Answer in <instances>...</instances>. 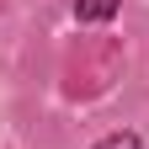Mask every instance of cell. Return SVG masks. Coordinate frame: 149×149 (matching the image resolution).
Wrapping results in <instances>:
<instances>
[{
	"mask_svg": "<svg viewBox=\"0 0 149 149\" xmlns=\"http://www.w3.org/2000/svg\"><path fill=\"white\" fill-rule=\"evenodd\" d=\"M123 0H74V22H85V27H96V22H112L117 16Z\"/></svg>",
	"mask_w": 149,
	"mask_h": 149,
	"instance_id": "6da1fadb",
	"label": "cell"
},
{
	"mask_svg": "<svg viewBox=\"0 0 149 149\" xmlns=\"http://www.w3.org/2000/svg\"><path fill=\"white\" fill-rule=\"evenodd\" d=\"M91 149H144V144H139V133H112V139L91 144Z\"/></svg>",
	"mask_w": 149,
	"mask_h": 149,
	"instance_id": "7a4b0ae2",
	"label": "cell"
}]
</instances>
